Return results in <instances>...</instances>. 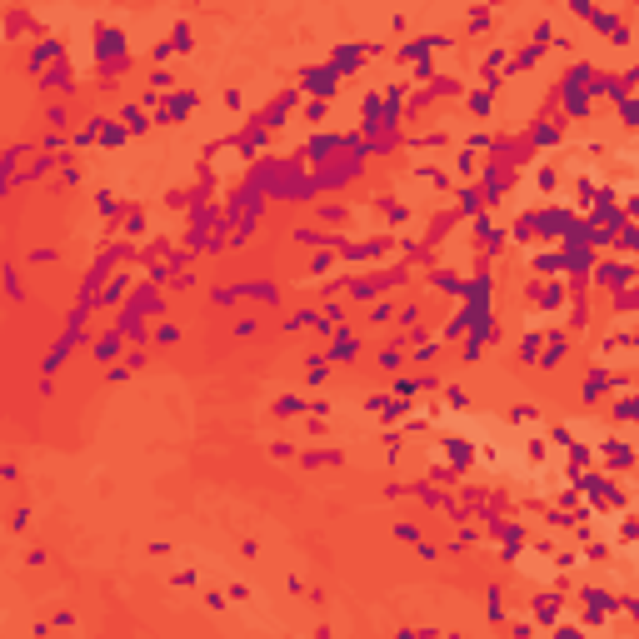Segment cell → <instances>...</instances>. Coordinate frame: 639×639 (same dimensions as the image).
I'll return each instance as SVG.
<instances>
[{
    "label": "cell",
    "mask_w": 639,
    "mask_h": 639,
    "mask_svg": "<svg viewBox=\"0 0 639 639\" xmlns=\"http://www.w3.org/2000/svg\"><path fill=\"white\" fill-rule=\"evenodd\" d=\"M600 285H609V290L629 285V265H604V270H600Z\"/></svg>",
    "instance_id": "obj_5"
},
{
    "label": "cell",
    "mask_w": 639,
    "mask_h": 639,
    "mask_svg": "<svg viewBox=\"0 0 639 639\" xmlns=\"http://www.w3.org/2000/svg\"><path fill=\"white\" fill-rule=\"evenodd\" d=\"M330 66L345 75V70H355V66H365V50H355V45H340L335 55H330Z\"/></svg>",
    "instance_id": "obj_3"
},
{
    "label": "cell",
    "mask_w": 639,
    "mask_h": 639,
    "mask_svg": "<svg viewBox=\"0 0 639 639\" xmlns=\"http://www.w3.org/2000/svg\"><path fill=\"white\" fill-rule=\"evenodd\" d=\"M619 115H624V125H629V130H639V100H624Z\"/></svg>",
    "instance_id": "obj_9"
},
{
    "label": "cell",
    "mask_w": 639,
    "mask_h": 639,
    "mask_svg": "<svg viewBox=\"0 0 639 639\" xmlns=\"http://www.w3.org/2000/svg\"><path fill=\"white\" fill-rule=\"evenodd\" d=\"M275 410H280V415H300V410H305V404H300L295 395H285V399H275Z\"/></svg>",
    "instance_id": "obj_8"
},
{
    "label": "cell",
    "mask_w": 639,
    "mask_h": 639,
    "mask_svg": "<svg viewBox=\"0 0 639 639\" xmlns=\"http://www.w3.org/2000/svg\"><path fill=\"white\" fill-rule=\"evenodd\" d=\"M295 105H300V90H285V95H280V100L265 110V125H270V130H275V125H285V115L295 110Z\"/></svg>",
    "instance_id": "obj_2"
},
{
    "label": "cell",
    "mask_w": 639,
    "mask_h": 639,
    "mask_svg": "<svg viewBox=\"0 0 639 639\" xmlns=\"http://www.w3.org/2000/svg\"><path fill=\"white\" fill-rule=\"evenodd\" d=\"M470 110H475V115H490V110H495L490 90H475V95H470Z\"/></svg>",
    "instance_id": "obj_6"
},
{
    "label": "cell",
    "mask_w": 639,
    "mask_h": 639,
    "mask_svg": "<svg viewBox=\"0 0 639 639\" xmlns=\"http://www.w3.org/2000/svg\"><path fill=\"white\" fill-rule=\"evenodd\" d=\"M320 220H345V205H320Z\"/></svg>",
    "instance_id": "obj_13"
},
{
    "label": "cell",
    "mask_w": 639,
    "mask_h": 639,
    "mask_svg": "<svg viewBox=\"0 0 639 639\" xmlns=\"http://www.w3.org/2000/svg\"><path fill=\"white\" fill-rule=\"evenodd\" d=\"M454 170H459V175H475V150H464V155H454Z\"/></svg>",
    "instance_id": "obj_10"
},
{
    "label": "cell",
    "mask_w": 639,
    "mask_h": 639,
    "mask_svg": "<svg viewBox=\"0 0 639 639\" xmlns=\"http://www.w3.org/2000/svg\"><path fill=\"white\" fill-rule=\"evenodd\" d=\"M300 80H305V90H310V95H335V85H340V70H335V66H310Z\"/></svg>",
    "instance_id": "obj_1"
},
{
    "label": "cell",
    "mask_w": 639,
    "mask_h": 639,
    "mask_svg": "<svg viewBox=\"0 0 639 639\" xmlns=\"http://www.w3.org/2000/svg\"><path fill=\"white\" fill-rule=\"evenodd\" d=\"M355 355V335L350 330H335V345H330V360H350Z\"/></svg>",
    "instance_id": "obj_4"
},
{
    "label": "cell",
    "mask_w": 639,
    "mask_h": 639,
    "mask_svg": "<svg viewBox=\"0 0 639 639\" xmlns=\"http://www.w3.org/2000/svg\"><path fill=\"white\" fill-rule=\"evenodd\" d=\"M325 115H330L325 100H310V105H305V120H325Z\"/></svg>",
    "instance_id": "obj_11"
},
{
    "label": "cell",
    "mask_w": 639,
    "mask_h": 639,
    "mask_svg": "<svg viewBox=\"0 0 639 639\" xmlns=\"http://www.w3.org/2000/svg\"><path fill=\"white\" fill-rule=\"evenodd\" d=\"M609 415H614V420H639V399H624V404H614Z\"/></svg>",
    "instance_id": "obj_7"
},
{
    "label": "cell",
    "mask_w": 639,
    "mask_h": 639,
    "mask_svg": "<svg viewBox=\"0 0 639 639\" xmlns=\"http://www.w3.org/2000/svg\"><path fill=\"white\" fill-rule=\"evenodd\" d=\"M175 50H190V25H175Z\"/></svg>",
    "instance_id": "obj_12"
}]
</instances>
